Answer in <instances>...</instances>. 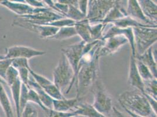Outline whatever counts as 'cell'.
<instances>
[{
  "label": "cell",
  "mask_w": 157,
  "mask_h": 117,
  "mask_svg": "<svg viewBox=\"0 0 157 117\" xmlns=\"http://www.w3.org/2000/svg\"><path fill=\"white\" fill-rule=\"evenodd\" d=\"M44 90L53 100H60L65 98L62 92H60L53 83L51 85H49L45 88H44Z\"/></svg>",
  "instance_id": "cell-27"
},
{
  "label": "cell",
  "mask_w": 157,
  "mask_h": 117,
  "mask_svg": "<svg viewBox=\"0 0 157 117\" xmlns=\"http://www.w3.org/2000/svg\"><path fill=\"white\" fill-rule=\"evenodd\" d=\"M0 5L7 8L13 13L19 15L20 17L33 15L44 11L48 8H36L28 5L25 1H12L8 0L0 1Z\"/></svg>",
  "instance_id": "cell-8"
},
{
  "label": "cell",
  "mask_w": 157,
  "mask_h": 117,
  "mask_svg": "<svg viewBox=\"0 0 157 117\" xmlns=\"http://www.w3.org/2000/svg\"><path fill=\"white\" fill-rule=\"evenodd\" d=\"M127 16L126 10L121 5L120 1H116L114 6L111 8L103 21V24H111L113 22L122 19Z\"/></svg>",
  "instance_id": "cell-15"
},
{
  "label": "cell",
  "mask_w": 157,
  "mask_h": 117,
  "mask_svg": "<svg viewBox=\"0 0 157 117\" xmlns=\"http://www.w3.org/2000/svg\"><path fill=\"white\" fill-rule=\"evenodd\" d=\"M53 83L61 92L66 91V93L68 94L71 91L72 86L76 83L74 71L63 53L59 59L58 65L53 70Z\"/></svg>",
  "instance_id": "cell-3"
},
{
  "label": "cell",
  "mask_w": 157,
  "mask_h": 117,
  "mask_svg": "<svg viewBox=\"0 0 157 117\" xmlns=\"http://www.w3.org/2000/svg\"><path fill=\"white\" fill-rule=\"evenodd\" d=\"M28 85L29 86V87L33 89L37 93L40 101L46 108L53 109V99L46 92L44 91V90L37 84V83L33 80V78L31 76V75Z\"/></svg>",
  "instance_id": "cell-16"
},
{
  "label": "cell",
  "mask_w": 157,
  "mask_h": 117,
  "mask_svg": "<svg viewBox=\"0 0 157 117\" xmlns=\"http://www.w3.org/2000/svg\"><path fill=\"white\" fill-rule=\"evenodd\" d=\"M30 69H28L26 68H20L17 69L20 81L22 84L26 85H28V81L30 77V74H29Z\"/></svg>",
  "instance_id": "cell-36"
},
{
  "label": "cell",
  "mask_w": 157,
  "mask_h": 117,
  "mask_svg": "<svg viewBox=\"0 0 157 117\" xmlns=\"http://www.w3.org/2000/svg\"><path fill=\"white\" fill-rule=\"evenodd\" d=\"M144 93L150 96L157 100V78H154L150 81H144Z\"/></svg>",
  "instance_id": "cell-26"
},
{
  "label": "cell",
  "mask_w": 157,
  "mask_h": 117,
  "mask_svg": "<svg viewBox=\"0 0 157 117\" xmlns=\"http://www.w3.org/2000/svg\"><path fill=\"white\" fill-rule=\"evenodd\" d=\"M26 3L30 6L36 8H48L45 6L44 1H39L36 0H26Z\"/></svg>",
  "instance_id": "cell-37"
},
{
  "label": "cell",
  "mask_w": 157,
  "mask_h": 117,
  "mask_svg": "<svg viewBox=\"0 0 157 117\" xmlns=\"http://www.w3.org/2000/svg\"><path fill=\"white\" fill-rule=\"evenodd\" d=\"M22 83L18 78L15 83L10 86L11 94L15 104V108L16 111L17 117H21V111H20V99L21 88Z\"/></svg>",
  "instance_id": "cell-21"
},
{
  "label": "cell",
  "mask_w": 157,
  "mask_h": 117,
  "mask_svg": "<svg viewBox=\"0 0 157 117\" xmlns=\"http://www.w3.org/2000/svg\"><path fill=\"white\" fill-rule=\"evenodd\" d=\"M74 112L77 115L85 117H107L100 114L92 105L87 103L78 104Z\"/></svg>",
  "instance_id": "cell-19"
},
{
  "label": "cell",
  "mask_w": 157,
  "mask_h": 117,
  "mask_svg": "<svg viewBox=\"0 0 157 117\" xmlns=\"http://www.w3.org/2000/svg\"><path fill=\"white\" fill-rule=\"evenodd\" d=\"M5 85L8 86L4 80H0V105L6 117H14L11 103Z\"/></svg>",
  "instance_id": "cell-14"
},
{
  "label": "cell",
  "mask_w": 157,
  "mask_h": 117,
  "mask_svg": "<svg viewBox=\"0 0 157 117\" xmlns=\"http://www.w3.org/2000/svg\"><path fill=\"white\" fill-rule=\"evenodd\" d=\"M0 80H2V78H0Z\"/></svg>",
  "instance_id": "cell-43"
},
{
  "label": "cell",
  "mask_w": 157,
  "mask_h": 117,
  "mask_svg": "<svg viewBox=\"0 0 157 117\" xmlns=\"http://www.w3.org/2000/svg\"><path fill=\"white\" fill-rule=\"evenodd\" d=\"M113 25L120 28H135V27H153L157 28V25H145L140 23L136 20L132 19L130 17L127 16L120 20L116 21L111 23Z\"/></svg>",
  "instance_id": "cell-20"
},
{
  "label": "cell",
  "mask_w": 157,
  "mask_h": 117,
  "mask_svg": "<svg viewBox=\"0 0 157 117\" xmlns=\"http://www.w3.org/2000/svg\"><path fill=\"white\" fill-rule=\"evenodd\" d=\"M118 101L124 109L145 117H157L144 93L136 90L121 93Z\"/></svg>",
  "instance_id": "cell-1"
},
{
  "label": "cell",
  "mask_w": 157,
  "mask_h": 117,
  "mask_svg": "<svg viewBox=\"0 0 157 117\" xmlns=\"http://www.w3.org/2000/svg\"><path fill=\"white\" fill-rule=\"evenodd\" d=\"M28 103H35V104L38 105L39 107L43 110V111L46 108V107L42 104V102L40 101L37 93L33 89H31L30 87L29 88L28 94Z\"/></svg>",
  "instance_id": "cell-34"
},
{
  "label": "cell",
  "mask_w": 157,
  "mask_h": 117,
  "mask_svg": "<svg viewBox=\"0 0 157 117\" xmlns=\"http://www.w3.org/2000/svg\"><path fill=\"white\" fill-rule=\"evenodd\" d=\"M145 96L147 98L148 103L150 104L151 107H152V110H154V111L157 114V100H155L154 98H153L152 97H151L150 96L147 95V94L144 93Z\"/></svg>",
  "instance_id": "cell-39"
},
{
  "label": "cell",
  "mask_w": 157,
  "mask_h": 117,
  "mask_svg": "<svg viewBox=\"0 0 157 117\" xmlns=\"http://www.w3.org/2000/svg\"><path fill=\"white\" fill-rule=\"evenodd\" d=\"M83 117V116H82V115H75V116H72V117Z\"/></svg>",
  "instance_id": "cell-42"
},
{
  "label": "cell",
  "mask_w": 157,
  "mask_h": 117,
  "mask_svg": "<svg viewBox=\"0 0 157 117\" xmlns=\"http://www.w3.org/2000/svg\"><path fill=\"white\" fill-rule=\"evenodd\" d=\"M29 74L33 78V80L37 83V84L39 85L40 87H41L43 89L48 85H51L53 83L51 81L46 78L45 77L33 72L32 69L29 70Z\"/></svg>",
  "instance_id": "cell-28"
},
{
  "label": "cell",
  "mask_w": 157,
  "mask_h": 117,
  "mask_svg": "<svg viewBox=\"0 0 157 117\" xmlns=\"http://www.w3.org/2000/svg\"><path fill=\"white\" fill-rule=\"evenodd\" d=\"M136 65L137 67L138 72L139 74L143 80V81H150L154 78H155L152 74L150 69L140 60L136 59Z\"/></svg>",
  "instance_id": "cell-24"
},
{
  "label": "cell",
  "mask_w": 157,
  "mask_h": 117,
  "mask_svg": "<svg viewBox=\"0 0 157 117\" xmlns=\"http://www.w3.org/2000/svg\"><path fill=\"white\" fill-rule=\"evenodd\" d=\"M113 111L114 112L116 117H131L130 116V117L125 116L124 114H123L121 112H120L117 109H116L115 107L113 108Z\"/></svg>",
  "instance_id": "cell-40"
},
{
  "label": "cell",
  "mask_w": 157,
  "mask_h": 117,
  "mask_svg": "<svg viewBox=\"0 0 157 117\" xmlns=\"http://www.w3.org/2000/svg\"><path fill=\"white\" fill-rule=\"evenodd\" d=\"M19 78L18 76V70L15 69L12 66H11L7 70L6 77H5V81L7 83L8 86H10L15 83L18 79Z\"/></svg>",
  "instance_id": "cell-29"
},
{
  "label": "cell",
  "mask_w": 157,
  "mask_h": 117,
  "mask_svg": "<svg viewBox=\"0 0 157 117\" xmlns=\"http://www.w3.org/2000/svg\"><path fill=\"white\" fill-rule=\"evenodd\" d=\"M127 2V9L126 10V12L127 13V16L143 24L157 25V24L153 23L144 15L141 9V7L138 4V1L130 0Z\"/></svg>",
  "instance_id": "cell-10"
},
{
  "label": "cell",
  "mask_w": 157,
  "mask_h": 117,
  "mask_svg": "<svg viewBox=\"0 0 157 117\" xmlns=\"http://www.w3.org/2000/svg\"><path fill=\"white\" fill-rule=\"evenodd\" d=\"M136 47V56L143 54L157 42V28H132Z\"/></svg>",
  "instance_id": "cell-4"
},
{
  "label": "cell",
  "mask_w": 157,
  "mask_h": 117,
  "mask_svg": "<svg viewBox=\"0 0 157 117\" xmlns=\"http://www.w3.org/2000/svg\"><path fill=\"white\" fill-rule=\"evenodd\" d=\"M128 83L136 90L144 93V83L138 72L136 59L131 54L130 58Z\"/></svg>",
  "instance_id": "cell-11"
},
{
  "label": "cell",
  "mask_w": 157,
  "mask_h": 117,
  "mask_svg": "<svg viewBox=\"0 0 157 117\" xmlns=\"http://www.w3.org/2000/svg\"><path fill=\"white\" fill-rule=\"evenodd\" d=\"M105 24L99 23L90 25V32L92 38V41L101 40L103 37Z\"/></svg>",
  "instance_id": "cell-25"
},
{
  "label": "cell",
  "mask_w": 157,
  "mask_h": 117,
  "mask_svg": "<svg viewBox=\"0 0 157 117\" xmlns=\"http://www.w3.org/2000/svg\"><path fill=\"white\" fill-rule=\"evenodd\" d=\"M92 91L94 97L93 107L100 114L107 117L113 111L112 100L103 83L98 78L92 85Z\"/></svg>",
  "instance_id": "cell-5"
},
{
  "label": "cell",
  "mask_w": 157,
  "mask_h": 117,
  "mask_svg": "<svg viewBox=\"0 0 157 117\" xmlns=\"http://www.w3.org/2000/svg\"><path fill=\"white\" fill-rule=\"evenodd\" d=\"M21 117H38V112L35 107L28 103L22 111Z\"/></svg>",
  "instance_id": "cell-32"
},
{
  "label": "cell",
  "mask_w": 157,
  "mask_h": 117,
  "mask_svg": "<svg viewBox=\"0 0 157 117\" xmlns=\"http://www.w3.org/2000/svg\"><path fill=\"white\" fill-rule=\"evenodd\" d=\"M138 1L144 15L153 23L157 24V4L150 0H140Z\"/></svg>",
  "instance_id": "cell-17"
},
{
  "label": "cell",
  "mask_w": 157,
  "mask_h": 117,
  "mask_svg": "<svg viewBox=\"0 0 157 117\" xmlns=\"http://www.w3.org/2000/svg\"><path fill=\"white\" fill-rule=\"evenodd\" d=\"M11 66L17 70L20 68H26L28 69H31L29 63V60L26 58H18L12 59Z\"/></svg>",
  "instance_id": "cell-35"
},
{
  "label": "cell",
  "mask_w": 157,
  "mask_h": 117,
  "mask_svg": "<svg viewBox=\"0 0 157 117\" xmlns=\"http://www.w3.org/2000/svg\"><path fill=\"white\" fill-rule=\"evenodd\" d=\"M135 58L138 60H140L144 63L150 69L153 76L157 78V62L153 55L152 46L147 49L143 54L141 55H136Z\"/></svg>",
  "instance_id": "cell-13"
},
{
  "label": "cell",
  "mask_w": 157,
  "mask_h": 117,
  "mask_svg": "<svg viewBox=\"0 0 157 117\" xmlns=\"http://www.w3.org/2000/svg\"><path fill=\"white\" fill-rule=\"evenodd\" d=\"M44 111L46 117H71L77 115V114L74 111L64 112L54 110L53 109H49L48 108H46Z\"/></svg>",
  "instance_id": "cell-31"
},
{
  "label": "cell",
  "mask_w": 157,
  "mask_h": 117,
  "mask_svg": "<svg viewBox=\"0 0 157 117\" xmlns=\"http://www.w3.org/2000/svg\"><path fill=\"white\" fill-rule=\"evenodd\" d=\"M85 44V42L82 40L77 43L68 46L62 49V53L65 56L74 71L75 81H76V74L78 63L82 56L83 49Z\"/></svg>",
  "instance_id": "cell-9"
},
{
  "label": "cell",
  "mask_w": 157,
  "mask_h": 117,
  "mask_svg": "<svg viewBox=\"0 0 157 117\" xmlns=\"http://www.w3.org/2000/svg\"><path fill=\"white\" fill-rule=\"evenodd\" d=\"M29 86L22 83L20 92V107L21 114L22 113L24 108L25 107L28 101V94L29 91Z\"/></svg>",
  "instance_id": "cell-30"
},
{
  "label": "cell",
  "mask_w": 157,
  "mask_h": 117,
  "mask_svg": "<svg viewBox=\"0 0 157 117\" xmlns=\"http://www.w3.org/2000/svg\"><path fill=\"white\" fill-rule=\"evenodd\" d=\"M91 62L82 66L78 70L76 76V97L82 98L90 87L98 79L99 72V52Z\"/></svg>",
  "instance_id": "cell-2"
},
{
  "label": "cell",
  "mask_w": 157,
  "mask_h": 117,
  "mask_svg": "<svg viewBox=\"0 0 157 117\" xmlns=\"http://www.w3.org/2000/svg\"><path fill=\"white\" fill-rule=\"evenodd\" d=\"M125 111L130 115V116L131 117H143V116H141V115H137L136 114H134L132 112H131L130 111H129L128 110H127V109H124Z\"/></svg>",
  "instance_id": "cell-41"
},
{
  "label": "cell",
  "mask_w": 157,
  "mask_h": 117,
  "mask_svg": "<svg viewBox=\"0 0 157 117\" xmlns=\"http://www.w3.org/2000/svg\"><path fill=\"white\" fill-rule=\"evenodd\" d=\"M11 63L12 59L0 58V78L5 80L7 70L11 66Z\"/></svg>",
  "instance_id": "cell-33"
},
{
  "label": "cell",
  "mask_w": 157,
  "mask_h": 117,
  "mask_svg": "<svg viewBox=\"0 0 157 117\" xmlns=\"http://www.w3.org/2000/svg\"><path fill=\"white\" fill-rule=\"evenodd\" d=\"M46 52L38 51L32 47L25 46L16 45L9 47L4 56H0V58L14 59L23 58L29 59L34 57L44 55Z\"/></svg>",
  "instance_id": "cell-7"
},
{
  "label": "cell",
  "mask_w": 157,
  "mask_h": 117,
  "mask_svg": "<svg viewBox=\"0 0 157 117\" xmlns=\"http://www.w3.org/2000/svg\"><path fill=\"white\" fill-rule=\"evenodd\" d=\"M90 24L89 20L86 18L78 22H76L74 25L77 35L86 43L93 42L90 32Z\"/></svg>",
  "instance_id": "cell-18"
},
{
  "label": "cell",
  "mask_w": 157,
  "mask_h": 117,
  "mask_svg": "<svg viewBox=\"0 0 157 117\" xmlns=\"http://www.w3.org/2000/svg\"><path fill=\"white\" fill-rule=\"evenodd\" d=\"M78 7L80 12L86 17L88 8V1H78Z\"/></svg>",
  "instance_id": "cell-38"
},
{
  "label": "cell",
  "mask_w": 157,
  "mask_h": 117,
  "mask_svg": "<svg viewBox=\"0 0 157 117\" xmlns=\"http://www.w3.org/2000/svg\"><path fill=\"white\" fill-rule=\"evenodd\" d=\"M80 99L76 97L72 99L53 100V110L64 112H73Z\"/></svg>",
  "instance_id": "cell-12"
},
{
  "label": "cell",
  "mask_w": 157,
  "mask_h": 117,
  "mask_svg": "<svg viewBox=\"0 0 157 117\" xmlns=\"http://www.w3.org/2000/svg\"><path fill=\"white\" fill-rule=\"evenodd\" d=\"M78 35L74 26H65L59 28L58 32L49 39L55 40H65Z\"/></svg>",
  "instance_id": "cell-22"
},
{
  "label": "cell",
  "mask_w": 157,
  "mask_h": 117,
  "mask_svg": "<svg viewBox=\"0 0 157 117\" xmlns=\"http://www.w3.org/2000/svg\"><path fill=\"white\" fill-rule=\"evenodd\" d=\"M116 3V1L91 0L88 1L87 13L86 19L91 25L102 23L105 16Z\"/></svg>",
  "instance_id": "cell-6"
},
{
  "label": "cell",
  "mask_w": 157,
  "mask_h": 117,
  "mask_svg": "<svg viewBox=\"0 0 157 117\" xmlns=\"http://www.w3.org/2000/svg\"><path fill=\"white\" fill-rule=\"evenodd\" d=\"M68 6V11L66 15V18L73 20L75 22H78L85 19V15L80 12L78 9V7L73 6L72 4H69Z\"/></svg>",
  "instance_id": "cell-23"
}]
</instances>
